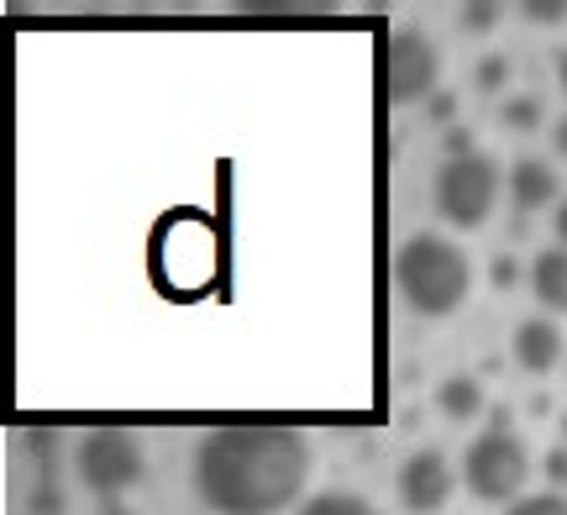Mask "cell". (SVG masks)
Here are the masks:
<instances>
[{
  "mask_svg": "<svg viewBox=\"0 0 567 515\" xmlns=\"http://www.w3.org/2000/svg\"><path fill=\"white\" fill-rule=\"evenodd\" d=\"M316 453L295 426H216L195 442L189 490L210 515H284L305 505Z\"/></svg>",
  "mask_w": 567,
  "mask_h": 515,
  "instance_id": "obj_1",
  "label": "cell"
},
{
  "mask_svg": "<svg viewBox=\"0 0 567 515\" xmlns=\"http://www.w3.org/2000/svg\"><path fill=\"white\" fill-rule=\"evenodd\" d=\"M467 289H473V264L452 237L410 231L394 248V295L405 300V310H415L425 321H442L467 300Z\"/></svg>",
  "mask_w": 567,
  "mask_h": 515,
  "instance_id": "obj_2",
  "label": "cell"
},
{
  "mask_svg": "<svg viewBox=\"0 0 567 515\" xmlns=\"http://www.w3.org/2000/svg\"><path fill=\"white\" fill-rule=\"evenodd\" d=\"M499 185H505L499 164L473 147L463 158H442L436 164V174H431V206H436V216L446 227L473 231L488 222V210L499 200Z\"/></svg>",
  "mask_w": 567,
  "mask_h": 515,
  "instance_id": "obj_3",
  "label": "cell"
},
{
  "mask_svg": "<svg viewBox=\"0 0 567 515\" xmlns=\"http://www.w3.org/2000/svg\"><path fill=\"white\" fill-rule=\"evenodd\" d=\"M530 478V447L520 436L509 432V426H488L467 442L463 453V484L473 499H484V505H515L520 490H526Z\"/></svg>",
  "mask_w": 567,
  "mask_h": 515,
  "instance_id": "obj_4",
  "label": "cell"
},
{
  "mask_svg": "<svg viewBox=\"0 0 567 515\" xmlns=\"http://www.w3.org/2000/svg\"><path fill=\"white\" fill-rule=\"evenodd\" d=\"M74 474H80V484L90 495H101L116 505L132 484H142L147 457H142V442L132 432H122V426H95V432H84L80 447H74Z\"/></svg>",
  "mask_w": 567,
  "mask_h": 515,
  "instance_id": "obj_5",
  "label": "cell"
},
{
  "mask_svg": "<svg viewBox=\"0 0 567 515\" xmlns=\"http://www.w3.org/2000/svg\"><path fill=\"white\" fill-rule=\"evenodd\" d=\"M436 42L421 27H394L384 42V95L394 105H415L436 90Z\"/></svg>",
  "mask_w": 567,
  "mask_h": 515,
  "instance_id": "obj_6",
  "label": "cell"
},
{
  "mask_svg": "<svg viewBox=\"0 0 567 515\" xmlns=\"http://www.w3.org/2000/svg\"><path fill=\"white\" fill-rule=\"evenodd\" d=\"M452 490H457V474H452V463L436 447L410 453L400 463V474H394V495H400V505L410 515H436L452 499Z\"/></svg>",
  "mask_w": 567,
  "mask_h": 515,
  "instance_id": "obj_7",
  "label": "cell"
},
{
  "mask_svg": "<svg viewBox=\"0 0 567 515\" xmlns=\"http://www.w3.org/2000/svg\"><path fill=\"white\" fill-rule=\"evenodd\" d=\"M509 352H515L520 369L542 379V373H551L567 358V337L551 316H526V321L515 327V337H509Z\"/></svg>",
  "mask_w": 567,
  "mask_h": 515,
  "instance_id": "obj_8",
  "label": "cell"
},
{
  "mask_svg": "<svg viewBox=\"0 0 567 515\" xmlns=\"http://www.w3.org/2000/svg\"><path fill=\"white\" fill-rule=\"evenodd\" d=\"M509 200H515V210H547L557 195H563V185H557V168L547 164V158H515V168H509Z\"/></svg>",
  "mask_w": 567,
  "mask_h": 515,
  "instance_id": "obj_9",
  "label": "cell"
},
{
  "mask_svg": "<svg viewBox=\"0 0 567 515\" xmlns=\"http://www.w3.org/2000/svg\"><path fill=\"white\" fill-rule=\"evenodd\" d=\"M526 285L547 316H567V248H542L526 268Z\"/></svg>",
  "mask_w": 567,
  "mask_h": 515,
  "instance_id": "obj_10",
  "label": "cell"
},
{
  "mask_svg": "<svg viewBox=\"0 0 567 515\" xmlns=\"http://www.w3.org/2000/svg\"><path fill=\"white\" fill-rule=\"evenodd\" d=\"M436 405H442L446 421H473V415L484 411V384L478 379H442L436 384Z\"/></svg>",
  "mask_w": 567,
  "mask_h": 515,
  "instance_id": "obj_11",
  "label": "cell"
},
{
  "mask_svg": "<svg viewBox=\"0 0 567 515\" xmlns=\"http://www.w3.org/2000/svg\"><path fill=\"white\" fill-rule=\"evenodd\" d=\"M295 515H379L368 505L363 495H347V490H321V495H310Z\"/></svg>",
  "mask_w": 567,
  "mask_h": 515,
  "instance_id": "obj_12",
  "label": "cell"
},
{
  "mask_svg": "<svg viewBox=\"0 0 567 515\" xmlns=\"http://www.w3.org/2000/svg\"><path fill=\"white\" fill-rule=\"evenodd\" d=\"M505 126L509 132H536V126H542V101H536V95H509Z\"/></svg>",
  "mask_w": 567,
  "mask_h": 515,
  "instance_id": "obj_13",
  "label": "cell"
},
{
  "mask_svg": "<svg viewBox=\"0 0 567 515\" xmlns=\"http://www.w3.org/2000/svg\"><path fill=\"white\" fill-rule=\"evenodd\" d=\"M499 17H505V6H494V0H467L463 11H457L463 32H494V27H499Z\"/></svg>",
  "mask_w": 567,
  "mask_h": 515,
  "instance_id": "obj_14",
  "label": "cell"
},
{
  "mask_svg": "<svg viewBox=\"0 0 567 515\" xmlns=\"http://www.w3.org/2000/svg\"><path fill=\"white\" fill-rule=\"evenodd\" d=\"M505 515H567V495H557V490H542V495H520Z\"/></svg>",
  "mask_w": 567,
  "mask_h": 515,
  "instance_id": "obj_15",
  "label": "cell"
},
{
  "mask_svg": "<svg viewBox=\"0 0 567 515\" xmlns=\"http://www.w3.org/2000/svg\"><path fill=\"white\" fill-rule=\"evenodd\" d=\"M473 80H478V90H484V95H499V90L509 84V59H499V53L478 59V74H473Z\"/></svg>",
  "mask_w": 567,
  "mask_h": 515,
  "instance_id": "obj_16",
  "label": "cell"
},
{
  "mask_svg": "<svg viewBox=\"0 0 567 515\" xmlns=\"http://www.w3.org/2000/svg\"><path fill=\"white\" fill-rule=\"evenodd\" d=\"M520 17H526L530 27H563L567 0H526V6H520Z\"/></svg>",
  "mask_w": 567,
  "mask_h": 515,
  "instance_id": "obj_17",
  "label": "cell"
},
{
  "mask_svg": "<svg viewBox=\"0 0 567 515\" xmlns=\"http://www.w3.org/2000/svg\"><path fill=\"white\" fill-rule=\"evenodd\" d=\"M27 511H32V515H63V495H59V484H53V478H42L38 490L27 495Z\"/></svg>",
  "mask_w": 567,
  "mask_h": 515,
  "instance_id": "obj_18",
  "label": "cell"
},
{
  "mask_svg": "<svg viewBox=\"0 0 567 515\" xmlns=\"http://www.w3.org/2000/svg\"><path fill=\"white\" fill-rule=\"evenodd\" d=\"M542 468H547V484L557 490V495H563V490H567V447H551Z\"/></svg>",
  "mask_w": 567,
  "mask_h": 515,
  "instance_id": "obj_19",
  "label": "cell"
},
{
  "mask_svg": "<svg viewBox=\"0 0 567 515\" xmlns=\"http://www.w3.org/2000/svg\"><path fill=\"white\" fill-rule=\"evenodd\" d=\"M457 116V95L446 90V95H431V122H452Z\"/></svg>",
  "mask_w": 567,
  "mask_h": 515,
  "instance_id": "obj_20",
  "label": "cell"
},
{
  "mask_svg": "<svg viewBox=\"0 0 567 515\" xmlns=\"http://www.w3.org/2000/svg\"><path fill=\"white\" fill-rule=\"evenodd\" d=\"M494 285H499V289L515 285V264H509V258H499V264H494Z\"/></svg>",
  "mask_w": 567,
  "mask_h": 515,
  "instance_id": "obj_21",
  "label": "cell"
},
{
  "mask_svg": "<svg viewBox=\"0 0 567 515\" xmlns=\"http://www.w3.org/2000/svg\"><path fill=\"white\" fill-rule=\"evenodd\" d=\"M551 231H557V248H567V200H557V222H551Z\"/></svg>",
  "mask_w": 567,
  "mask_h": 515,
  "instance_id": "obj_22",
  "label": "cell"
},
{
  "mask_svg": "<svg viewBox=\"0 0 567 515\" xmlns=\"http://www.w3.org/2000/svg\"><path fill=\"white\" fill-rule=\"evenodd\" d=\"M551 143H557V153H563V158H567V116H563V122H557V132H551Z\"/></svg>",
  "mask_w": 567,
  "mask_h": 515,
  "instance_id": "obj_23",
  "label": "cell"
},
{
  "mask_svg": "<svg viewBox=\"0 0 567 515\" xmlns=\"http://www.w3.org/2000/svg\"><path fill=\"white\" fill-rule=\"evenodd\" d=\"M557 84H563V95H567V48L557 53Z\"/></svg>",
  "mask_w": 567,
  "mask_h": 515,
  "instance_id": "obj_24",
  "label": "cell"
},
{
  "mask_svg": "<svg viewBox=\"0 0 567 515\" xmlns=\"http://www.w3.org/2000/svg\"><path fill=\"white\" fill-rule=\"evenodd\" d=\"M105 515H137V511H126V505H105Z\"/></svg>",
  "mask_w": 567,
  "mask_h": 515,
  "instance_id": "obj_25",
  "label": "cell"
},
{
  "mask_svg": "<svg viewBox=\"0 0 567 515\" xmlns=\"http://www.w3.org/2000/svg\"><path fill=\"white\" fill-rule=\"evenodd\" d=\"M563 436H567V415H563Z\"/></svg>",
  "mask_w": 567,
  "mask_h": 515,
  "instance_id": "obj_26",
  "label": "cell"
}]
</instances>
